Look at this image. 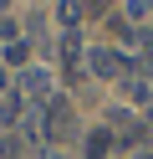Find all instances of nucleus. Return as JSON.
Here are the masks:
<instances>
[{
    "label": "nucleus",
    "instance_id": "9d476101",
    "mask_svg": "<svg viewBox=\"0 0 153 159\" xmlns=\"http://www.w3.org/2000/svg\"><path fill=\"white\" fill-rule=\"evenodd\" d=\"M0 159H15V144H5V139H0Z\"/></svg>",
    "mask_w": 153,
    "mask_h": 159
},
{
    "label": "nucleus",
    "instance_id": "39448f33",
    "mask_svg": "<svg viewBox=\"0 0 153 159\" xmlns=\"http://www.w3.org/2000/svg\"><path fill=\"white\" fill-rule=\"evenodd\" d=\"M56 16H61V26L71 31V26H77L82 16H87V5H82V0H61V5H56Z\"/></svg>",
    "mask_w": 153,
    "mask_h": 159
},
{
    "label": "nucleus",
    "instance_id": "7ed1b4c3",
    "mask_svg": "<svg viewBox=\"0 0 153 159\" xmlns=\"http://www.w3.org/2000/svg\"><path fill=\"white\" fill-rule=\"evenodd\" d=\"M46 134L51 139H66L71 134V103H66V98H51V103H46Z\"/></svg>",
    "mask_w": 153,
    "mask_h": 159
},
{
    "label": "nucleus",
    "instance_id": "4468645a",
    "mask_svg": "<svg viewBox=\"0 0 153 159\" xmlns=\"http://www.w3.org/2000/svg\"><path fill=\"white\" fill-rule=\"evenodd\" d=\"M46 159H61V154H46Z\"/></svg>",
    "mask_w": 153,
    "mask_h": 159
},
{
    "label": "nucleus",
    "instance_id": "f8f14e48",
    "mask_svg": "<svg viewBox=\"0 0 153 159\" xmlns=\"http://www.w3.org/2000/svg\"><path fill=\"white\" fill-rule=\"evenodd\" d=\"M0 98H5V72H0Z\"/></svg>",
    "mask_w": 153,
    "mask_h": 159
},
{
    "label": "nucleus",
    "instance_id": "423d86ee",
    "mask_svg": "<svg viewBox=\"0 0 153 159\" xmlns=\"http://www.w3.org/2000/svg\"><path fill=\"white\" fill-rule=\"evenodd\" d=\"M122 87H128V98H133V103H153V87L143 82V77H133V72H128V77H122Z\"/></svg>",
    "mask_w": 153,
    "mask_h": 159
},
{
    "label": "nucleus",
    "instance_id": "20e7f679",
    "mask_svg": "<svg viewBox=\"0 0 153 159\" xmlns=\"http://www.w3.org/2000/svg\"><path fill=\"white\" fill-rule=\"evenodd\" d=\"M61 62H66L71 72L82 67V36H77V31H66V36H61Z\"/></svg>",
    "mask_w": 153,
    "mask_h": 159
},
{
    "label": "nucleus",
    "instance_id": "ddd939ff",
    "mask_svg": "<svg viewBox=\"0 0 153 159\" xmlns=\"http://www.w3.org/2000/svg\"><path fill=\"white\" fill-rule=\"evenodd\" d=\"M5 5H10V0H0V16H5Z\"/></svg>",
    "mask_w": 153,
    "mask_h": 159
},
{
    "label": "nucleus",
    "instance_id": "0eeeda50",
    "mask_svg": "<svg viewBox=\"0 0 153 159\" xmlns=\"http://www.w3.org/2000/svg\"><path fill=\"white\" fill-rule=\"evenodd\" d=\"M107 149H112V134H107V128H97V134L87 139V159H107Z\"/></svg>",
    "mask_w": 153,
    "mask_h": 159
},
{
    "label": "nucleus",
    "instance_id": "9b49d317",
    "mask_svg": "<svg viewBox=\"0 0 153 159\" xmlns=\"http://www.w3.org/2000/svg\"><path fill=\"white\" fill-rule=\"evenodd\" d=\"M10 31H15V26H10V21H5V16H0V36H10ZM10 41H15V36H10Z\"/></svg>",
    "mask_w": 153,
    "mask_h": 159
},
{
    "label": "nucleus",
    "instance_id": "1a4fd4ad",
    "mask_svg": "<svg viewBox=\"0 0 153 159\" xmlns=\"http://www.w3.org/2000/svg\"><path fill=\"white\" fill-rule=\"evenodd\" d=\"M148 11H153V0H128V21H148Z\"/></svg>",
    "mask_w": 153,
    "mask_h": 159
},
{
    "label": "nucleus",
    "instance_id": "6e6552de",
    "mask_svg": "<svg viewBox=\"0 0 153 159\" xmlns=\"http://www.w3.org/2000/svg\"><path fill=\"white\" fill-rule=\"evenodd\" d=\"M26 57H31L26 41H5V62H10V67H26Z\"/></svg>",
    "mask_w": 153,
    "mask_h": 159
},
{
    "label": "nucleus",
    "instance_id": "f257e3e1",
    "mask_svg": "<svg viewBox=\"0 0 153 159\" xmlns=\"http://www.w3.org/2000/svg\"><path fill=\"white\" fill-rule=\"evenodd\" d=\"M87 67L97 77H128V62H122V52H112V46H92V52H87Z\"/></svg>",
    "mask_w": 153,
    "mask_h": 159
},
{
    "label": "nucleus",
    "instance_id": "f03ea898",
    "mask_svg": "<svg viewBox=\"0 0 153 159\" xmlns=\"http://www.w3.org/2000/svg\"><path fill=\"white\" fill-rule=\"evenodd\" d=\"M20 93L36 98V103H51V72L46 67H26V72H20Z\"/></svg>",
    "mask_w": 153,
    "mask_h": 159
}]
</instances>
